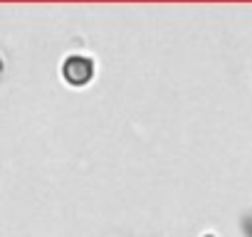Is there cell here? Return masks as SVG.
Returning <instances> with one entry per match:
<instances>
[{"mask_svg": "<svg viewBox=\"0 0 252 237\" xmlns=\"http://www.w3.org/2000/svg\"><path fill=\"white\" fill-rule=\"evenodd\" d=\"M96 72V64L87 55H69L62 62V79L69 87H87Z\"/></svg>", "mask_w": 252, "mask_h": 237, "instance_id": "obj_1", "label": "cell"}]
</instances>
